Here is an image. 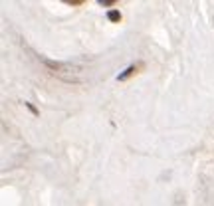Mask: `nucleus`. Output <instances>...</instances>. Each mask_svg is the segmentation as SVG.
Returning a JSON list of instances; mask_svg holds the SVG:
<instances>
[{
	"instance_id": "f257e3e1",
	"label": "nucleus",
	"mask_w": 214,
	"mask_h": 206,
	"mask_svg": "<svg viewBox=\"0 0 214 206\" xmlns=\"http://www.w3.org/2000/svg\"><path fill=\"white\" fill-rule=\"evenodd\" d=\"M44 64H46L50 69H52L56 75H60L61 80L66 81H77V77L74 75V67L72 66H64V64H56V61H50V60H42Z\"/></svg>"
},
{
	"instance_id": "f03ea898",
	"label": "nucleus",
	"mask_w": 214,
	"mask_h": 206,
	"mask_svg": "<svg viewBox=\"0 0 214 206\" xmlns=\"http://www.w3.org/2000/svg\"><path fill=\"white\" fill-rule=\"evenodd\" d=\"M143 67H145V64L143 61H139V64H133V66H129L125 72H121L119 75H117V80L119 81H125V80H129V77H133L135 73H139V72H143Z\"/></svg>"
},
{
	"instance_id": "7ed1b4c3",
	"label": "nucleus",
	"mask_w": 214,
	"mask_h": 206,
	"mask_svg": "<svg viewBox=\"0 0 214 206\" xmlns=\"http://www.w3.org/2000/svg\"><path fill=\"white\" fill-rule=\"evenodd\" d=\"M107 18H109L111 22H121V12L113 8V10H109V12H107Z\"/></svg>"
},
{
	"instance_id": "20e7f679",
	"label": "nucleus",
	"mask_w": 214,
	"mask_h": 206,
	"mask_svg": "<svg viewBox=\"0 0 214 206\" xmlns=\"http://www.w3.org/2000/svg\"><path fill=\"white\" fill-rule=\"evenodd\" d=\"M115 2H117V0H99V4H101V6H113Z\"/></svg>"
},
{
	"instance_id": "39448f33",
	"label": "nucleus",
	"mask_w": 214,
	"mask_h": 206,
	"mask_svg": "<svg viewBox=\"0 0 214 206\" xmlns=\"http://www.w3.org/2000/svg\"><path fill=\"white\" fill-rule=\"evenodd\" d=\"M67 4H72V6H81V4H83V0H69Z\"/></svg>"
},
{
	"instance_id": "423d86ee",
	"label": "nucleus",
	"mask_w": 214,
	"mask_h": 206,
	"mask_svg": "<svg viewBox=\"0 0 214 206\" xmlns=\"http://www.w3.org/2000/svg\"><path fill=\"white\" fill-rule=\"evenodd\" d=\"M26 107H28V109H30V111H32L34 115H38V109H36V107H34L32 103H26Z\"/></svg>"
}]
</instances>
